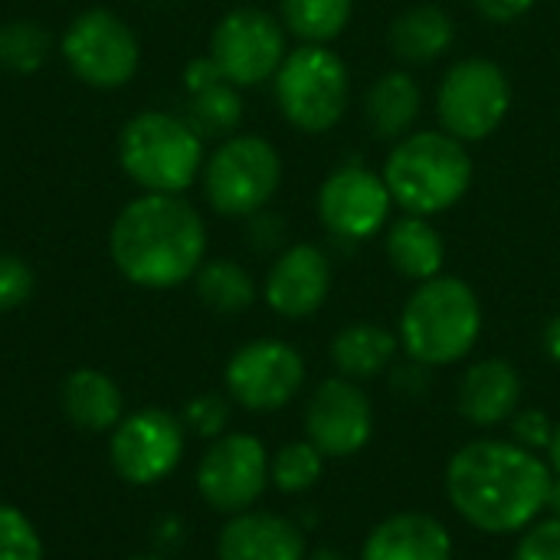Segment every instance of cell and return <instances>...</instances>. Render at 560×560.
<instances>
[{
    "label": "cell",
    "mask_w": 560,
    "mask_h": 560,
    "mask_svg": "<svg viewBox=\"0 0 560 560\" xmlns=\"http://www.w3.org/2000/svg\"><path fill=\"white\" fill-rule=\"evenodd\" d=\"M269 486V453L249 433H223L210 440L197 463V492L220 515L249 512Z\"/></svg>",
    "instance_id": "9"
},
{
    "label": "cell",
    "mask_w": 560,
    "mask_h": 560,
    "mask_svg": "<svg viewBox=\"0 0 560 560\" xmlns=\"http://www.w3.org/2000/svg\"><path fill=\"white\" fill-rule=\"evenodd\" d=\"M482 335V305L469 282L436 276L413 289L400 312V348L427 368H450L472 354Z\"/></svg>",
    "instance_id": "3"
},
{
    "label": "cell",
    "mask_w": 560,
    "mask_h": 560,
    "mask_svg": "<svg viewBox=\"0 0 560 560\" xmlns=\"http://www.w3.org/2000/svg\"><path fill=\"white\" fill-rule=\"evenodd\" d=\"M200 302L217 315H240L256 302L253 276L233 259H210L194 276Z\"/></svg>",
    "instance_id": "25"
},
{
    "label": "cell",
    "mask_w": 560,
    "mask_h": 560,
    "mask_svg": "<svg viewBox=\"0 0 560 560\" xmlns=\"http://www.w3.org/2000/svg\"><path fill=\"white\" fill-rule=\"evenodd\" d=\"M512 108V82L492 59H459L440 82L436 115L443 131L466 141H482L505 121Z\"/></svg>",
    "instance_id": "8"
},
{
    "label": "cell",
    "mask_w": 560,
    "mask_h": 560,
    "mask_svg": "<svg viewBox=\"0 0 560 560\" xmlns=\"http://www.w3.org/2000/svg\"><path fill=\"white\" fill-rule=\"evenodd\" d=\"M509 430H512V443L532 453H548L551 436H555V420L538 407H525V410L518 407L509 420Z\"/></svg>",
    "instance_id": "32"
},
{
    "label": "cell",
    "mask_w": 560,
    "mask_h": 560,
    "mask_svg": "<svg viewBox=\"0 0 560 560\" xmlns=\"http://www.w3.org/2000/svg\"><path fill=\"white\" fill-rule=\"evenodd\" d=\"M394 197L384 174L364 164L338 167L318 190V220L325 230L348 243H364L377 236L390 217Z\"/></svg>",
    "instance_id": "14"
},
{
    "label": "cell",
    "mask_w": 560,
    "mask_h": 560,
    "mask_svg": "<svg viewBox=\"0 0 560 560\" xmlns=\"http://www.w3.org/2000/svg\"><path fill=\"white\" fill-rule=\"evenodd\" d=\"M548 515H555L560 518V476H555V482H551V492H548V509H545Z\"/></svg>",
    "instance_id": "41"
},
{
    "label": "cell",
    "mask_w": 560,
    "mask_h": 560,
    "mask_svg": "<svg viewBox=\"0 0 560 560\" xmlns=\"http://www.w3.org/2000/svg\"><path fill=\"white\" fill-rule=\"evenodd\" d=\"M240 85H233L230 79L213 82L203 92L190 95V108H187V125L200 135V138H223L233 135L243 121V98L236 92Z\"/></svg>",
    "instance_id": "27"
},
{
    "label": "cell",
    "mask_w": 560,
    "mask_h": 560,
    "mask_svg": "<svg viewBox=\"0 0 560 560\" xmlns=\"http://www.w3.org/2000/svg\"><path fill=\"white\" fill-rule=\"evenodd\" d=\"M131 560H164V558H131Z\"/></svg>",
    "instance_id": "43"
},
{
    "label": "cell",
    "mask_w": 560,
    "mask_h": 560,
    "mask_svg": "<svg viewBox=\"0 0 560 560\" xmlns=\"http://www.w3.org/2000/svg\"><path fill=\"white\" fill-rule=\"evenodd\" d=\"M207 253V226L180 194H144L112 226V259L141 289H174L197 276Z\"/></svg>",
    "instance_id": "2"
},
{
    "label": "cell",
    "mask_w": 560,
    "mask_h": 560,
    "mask_svg": "<svg viewBox=\"0 0 560 560\" xmlns=\"http://www.w3.org/2000/svg\"><path fill=\"white\" fill-rule=\"evenodd\" d=\"M400 338L374 322H351L331 338V364L348 381H374L397 364Z\"/></svg>",
    "instance_id": "20"
},
{
    "label": "cell",
    "mask_w": 560,
    "mask_h": 560,
    "mask_svg": "<svg viewBox=\"0 0 560 560\" xmlns=\"http://www.w3.org/2000/svg\"><path fill=\"white\" fill-rule=\"evenodd\" d=\"M305 560H351L348 555H341V551H335V548H318L315 555H308Z\"/></svg>",
    "instance_id": "42"
},
{
    "label": "cell",
    "mask_w": 560,
    "mask_h": 560,
    "mask_svg": "<svg viewBox=\"0 0 560 560\" xmlns=\"http://www.w3.org/2000/svg\"><path fill=\"white\" fill-rule=\"evenodd\" d=\"M354 13V0H282L285 26L305 43H331L345 33Z\"/></svg>",
    "instance_id": "26"
},
{
    "label": "cell",
    "mask_w": 560,
    "mask_h": 560,
    "mask_svg": "<svg viewBox=\"0 0 560 560\" xmlns=\"http://www.w3.org/2000/svg\"><path fill=\"white\" fill-rule=\"evenodd\" d=\"M555 472L548 459L512 440H472L446 463L453 512L482 535H522L548 509Z\"/></svg>",
    "instance_id": "1"
},
{
    "label": "cell",
    "mask_w": 560,
    "mask_h": 560,
    "mask_svg": "<svg viewBox=\"0 0 560 560\" xmlns=\"http://www.w3.org/2000/svg\"><path fill=\"white\" fill-rule=\"evenodd\" d=\"M210 56L233 85H259L272 79L285 59L282 23L259 7H240L217 23Z\"/></svg>",
    "instance_id": "13"
},
{
    "label": "cell",
    "mask_w": 560,
    "mask_h": 560,
    "mask_svg": "<svg viewBox=\"0 0 560 560\" xmlns=\"http://www.w3.org/2000/svg\"><path fill=\"white\" fill-rule=\"evenodd\" d=\"M331 292V262L325 249L312 243L289 246L269 269L262 295L266 305L282 318H308L315 315Z\"/></svg>",
    "instance_id": "16"
},
{
    "label": "cell",
    "mask_w": 560,
    "mask_h": 560,
    "mask_svg": "<svg viewBox=\"0 0 560 560\" xmlns=\"http://www.w3.org/2000/svg\"><path fill=\"white\" fill-rule=\"evenodd\" d=\"M62 59L85 85L118 89L135 75L141 49L121 16L108 10H85L62 36Z\"/></svg>",
    "instance_id": "11"
},
{
    "label": "cell",
    "mask_w": 560,
    "mask_h": 560,
    "mask_svg": "<svg viewBox=\"0 0 560 560\" xmlns=\"http://www.w3.org/2000/svg\"><path fill=\"white\" fill-rule=\"evenodd\" d=\"M384 180L407 213L436 217L456 207L472 184V158L450 131H413L400 138L384 164Z\"/></svg>",
    "instance_id": "4"
},
{
    "label": "cell",
    "mask_w": 560,
    "mask_h": 560,
    "mask_svg": "<svg viewBox=\"0 0 560 560\" xmlns=\"http://www.w3.org/2000/svg\"><path fill=\"white\" fill-rule=\"evenodd\" d=\"M512 560H560V518L548 515L528 525L515 545Z\"/></svg>",
    "instance_id": "33"
},
{
    "label": "cell",
    "mask_w": 560,
    "mask_h": 560,
    "mask_svg": "<svg viewBox=\"0 0 560 560\" xmlns=\"http://www.w3.org/2000/svg\"><path fill=\"white\" fill-rule=\"evenodd\" d=\"M387 259L394 272L413 282L436 279L446 262V243L430 217L407 213L387 230Z\"/></svg>",
    "instance_id": "24"
},
{
    "label": "cell",
    "mask_w": 560,
    "mask_h": 560,
    "mask_svg": "<svg viewBox=\"0 0 560 560\" xmlns=\"http://www.w3.org/2000/svg\"><path fill=\"white\" fill-rule=\"evenodd\" d=\"M522 404V374L505 358H482L466 368L456 387V410L466 423L492 430L512 420Z\"/></svg>",
    "instance_id": "17"
},
{
    "label": "cell",
    "mask_w": 560,
    "mask_h": 560,
    "mask_svg": "<svg viewBox=\"0 0 560 560\" xmlns=\"http://www.w3.org/2000/svg\"><path fill=\"white\" fill-rule=\"evenodd\" d=\"M62 413L85 433H105L121 423L125 400L108 374L79 368L62 381Z\"/></svg>",
    "instance_id": "21"
},
{
    "label": "cell",
    "mask_w": 560,
    "mask_h": 560,
    "mask_svg": "<svg viewBox=\"0 0 560 560\" xmlns=\"http://www.w3.org/2000/svg\"><path fill=\"white\" fill-rule=\"evenodd\" d=\"M184 423L161 407H141L121 417L108 443L115 472L128 486H154L167 479L184 456Z\"/></svg>",
    "instance_id": "12"
},
{
    "label": "cell",
    "mask_w": 560,
    "mask_h": 560,
    "mask_svg": "<svg viewBox=\"0 0 560 560\" xmlns=\"http://www.w3.org/2000/svg\"><path fill=\"white\" fill-rule=\"evenodd\" d=\"M430 371L433 368H427V364H420L413 358H407L404 364H394L390 368V387H394V394H400V397H423L433 387Z\"/></svg>",
    "instance_id": "35"
},
{
    "label": "cell",
    "mask_w": 560,
    "mask_h": 560,
    "mask_svg": "<svg viewBox=\"0 0 560 560\" xmlns=\"http://www.w3.org/2000/svg\"><path fill=\"white\" fill-rule=\"evenodd\" d=\"M125 174L148 194H180L203 167V138L167 112L135 115L118 138Z\"/></svg>",
    "instance_id": "5"
},
{
    "label": "cell",
    "mask_w": 560,
    "mask_h": 560,
    "mask_svg": "<svg viewBox=\"0 0 560 560\" xmlns=\"http://www.w3.org/2000/svg\"><path fill=\"white\" fill-rule=\"evenodd\" d=\"M472 3L489 23H515L535 7V0H472Z\"/></svg>",
    "instance_id": "37"
},
{
    "label": "cell",
    "mask_w": 560,
    "mask_h": 560,
    "mask_svg": "<svg viewBox=\"0 0 560 560\" xmlns=\"http://www.w3.org/2000/svg\"><path fill=\"white\" fill-rule=\"evenodd\" d=\"M325 472V453L308 443V440H295L285 443L272 459H269V482L282 492V495H305L318 486Z\"/></svg>",
    "instance_id": "28"
},
{
    "label": "cell",
    "mask_w": 560,
    "mask_h": 560,
    "mask_svg": "<svg viewBox=\"0 0 560 560\" xmlns=\"http://www.w3.org/2000/svg\"><path fill=\"white\" fill-rule=\"evenodd\" d=\"M351 75L338 52L318 43H305L285 52L276 72V102L282 115L308 135L335 128L348 108Z\"/></svg>",
    "instance_id": "6"
},
{
    "label": "cell",
    "mask_w": 560,
    "mask_h": 560,
    "mask_svg": "<svg viewBox=\"0 0 560 560\" xmlns=\"http://www.w3.org/2000/svg\"><path fill=\"white\" fill-rule=\"evenodd\" d=\"M49 33L36 20H10L0 26V66L20 75L36 72L49 56Z\"/></svg>",
    "instance_id": "29"
},
{
    "label": "cell",
    "mask_w": 560,
    "mask_h": 560,
    "mask_svg": "<svg viewBox=\"0 0 560 560\" xmlns=\"http://www.w3.org/2000/svg\"><path fill=\"white\" fill-rule=\"evenodd\" d=\"M374 436V404L358 381L328 377L315 387L305 407V440L315 443L325 459H348L361 453Z\"/></svg>",
    "instance_id": "15"
},
{
    "label": "cell",
    "mask_w": 560,
    "mask_h": 560,
    "mask_svg": "<svg viewBox=\"0 0 560 560\" xmlns=\"http://www.w3.org/2000/svg\"><path fill=\"white\" fill-rule=\"evenodd\" d=\"M180 423L187 433H197L200 440H220L230 427V400L220 394H200L187 400Z\"/></svg>",
    "instance_id": "31"
},
{
    "label": "cell",
    "mask_w": 560,
    "mask_h": 560,
    "mask_svg": "<svg viewBox=\"0 0 560 560\" xmlns=\"http://www.w3.org/2000/svg\"><path fill=\"white\" fill-rule=\"evenodd\" d=\"M223 377L233 404L249 413H276L299 397L305 384V358L279 338H259L230 358Z\"/></svg>",
    "instance_id": "10"
},
{
    "label": "cell",
    "mask_w": 560,
    "mask_h": 560,
    "mask_svg": "<svg viewBox=\"0 0 560 560\" xmlns=\"http://www.w3.org/2000/svg\"><path fill=\"white\" fill-rule=\"evenodd\" d=\"M548 466H551L555 476H560V423H555V436H551V446H548Z\"/></svg>",
    "instance_id": "40"
},
{
    "label": "cell",
    "mask_w": 560,
    "mask_h": 560,
    "mask_svg": "<svg viewBox=\"0 0 560 560\" xmlns=\"http://www.w3.org/2000/svg\"><path fill=\"white\" fill-rule=\"evenodd\" d=\"M387 39L397 59L427 66L450 52V46L456 43V23L436 3H417L390 23Z\"/></svg>",
    "instance_id": "22"
},
{
    "label": "cell",
    "mask_w": 560,
    "mask_h": 560,
    "mask_svg": "<svg viewBox=\"0 0 560 560\" xmlns=\"http://www.w3.org/2000/svg\"><path fill=\"white\" fill-rule=\"evenodd\" d=\"M220 79H226L223 72H220V66L213 62V56H200V59H190L187 62V69H184V85H187V92L194 95V92H203V89H210L213 82H220Z\"/></svg>",
    "instance_id": "38"
},
{
    "label": "cell",
    "mask_w": 560,
    "mask_h": 560,
    "mask_svg": "<svg viewBox=\"0 0 560 560\" xmlns=\"http://www.w3.org/2000/svg\"><path fill=\"white\" fill-rule=\"evenodd\" d=\"M282 180L279 151L259 135H236L223 141L203 167V194L223 217L259 213Z\"/></svg>",
    "instance_id": "7"
},
{
    "label": "cell",
    "mask_w": 560,
    "mask_h": 560,
    "mask_svg": "<svg viewBox=\"0 0 560 560\" xmlns=\"http://www.w3.org/2000/svg\"><path fill=\"white\" fill-rule=\"evenodd\" d=\"M285 240V223L279 217H269V213H253V223H249V243L253 249L259 253H269V249H279Z\"/></svg>",
    "instance_id": "36"
},
{
    "label": "cell",
    "mask_w": 560,
    "mask_h": 560,
    "mask_svg": "<svg viewBox=\"0 0 560 560\" xmlns=\"http://www.w3.org/2000/svg\"><path fill=\"white\" fill-rule=\"evenodd\" d=\"M220 560H305V532L272 512H240L230 515L217 538Z\"/></svg>",
    "instance_id": "18"
},
{
    "label": "cell",
    "mask_w": 560,
    "mask_h": 560,
    "mask_svg": "<svg viewBox=\"0 0 560 560\" xmlns=\"http://www.w3.org/2000/svg\"><path fill=\"white\" fill-rule=\"evenodd\" d=\"M33 295V269L10 253H0V312L20 308Z\"/></svg>",
    "instance_id": "34"
},
{
    "label": "cell",
    "mask_w": 560,
    "mask_h": 560,
    "mask_svg": "<svg viewBox=\"0 0 560 560\" xmlns=\"http://www.w3.org/2000/svg\"><path fill=\"white\" fill-rule=\"evenodd\" d=\"M541 348H545L548 361L560 368V312L545 325V331H541Z\"/></svg>",
    "instance_id": "39"
},
{
    "label": "cell",
    "mask_w": 560,
    "mask_h": 560,
    "mask_svg": "<svg viewBox=\"0 0 560 560\" xmlns=\"http://www.w3.org/2000/svg\"><path fill=\"white\" fill-rule=\"evenodd\" d=\"M420 108H423V92L417 79L404 69L384 72L368 89V98H364V118L374 138H384V141L407 138V131L420 118Z\"/></svg>",
    "instance_id": "23"
},
{
    "label": "cell",
    "mask_w": 560,
    "mask_h": 560,
    "mask_svg": "<svg viewBox=\"0 0 560 560\" xmlns=\"http://www.w3.org/2000/svg\"><path fill=\"white\" fill-rule=\"evenodd\" d=\"M0 560H43L39 532L20 509L7 502H0Z\"/></svg>",
    "instance_id": "30"
},
{
    "label": "cell",
    "mask_w": 560,
    "mask_h": 560,
    "mask_svg": "<svg viewBox=\"0 0 560 560\" xmlns=\"http://www.w3.org/2000/svg\"><path fill=\"white\" fill-rule=\"evenodd\" d=\"M361 560H453V535L427 512H394L371 528Z\"/></svg>",
    "instance_id": "19"
}]
</instances>
